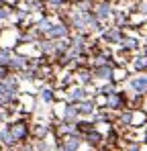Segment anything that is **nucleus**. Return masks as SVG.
<instances>
[{"mask_svg":"<svg viewBox=\"0 0 147 151\" xmlns=\"http://www.w3.org/2000/svg\"><path fill=\"white\" fill-rule=\"evenodd\" d=\"M2 76H4V70H2V68H0V78H2Z\"/></svg>","mask_w":147,"mask_h":151,"instance_id":"nucleus-3","label":"nucleus"},{"mask_svg":"<svg viewBox=\"0 0 147 151\" xmlns=\"http://www.w3.org/2000/svg\"><path fill=\"white\" fill-rule=\"evenodd\" d=\"M133 86H135L137 90H143V88H147V78H143V80H135V82H133Z\"/></svg>","mask_w":147,"mask_h":151,"instance_id":"nucleus-1","label":"nucleus"},{"mask_svg":"<svg viewBox=\"0 0 147 151\" xmlns=\"http://www.w3.org/2000/svg\"><path fill=\"white\" fill-rule=\"evenodd\" d=\"M43 100H51V92H43Z\"/></svg>","mask_w":147,"mask_h":151,"instance_id":"nucleus-2","label":"nucleus"}]
</instances>
